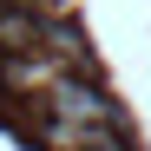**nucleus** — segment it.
<instances>
[{
    "label": "nucleus",
    "mask_w": 151,
    "mask_h": 151,
    "mask_svg": "<svg viewBox=\"0 0 151 151\" xmlns=\"http://www.w3.org/2000/svg\"><path fill=\"white\" fill-rule=\"evenodd\" d=\"M46 112H53L59 125H79V132H105V125L118 118V105L92 79H79V72H59V79L46 86Z\"/></svg>",
    "instance_id": "nucleus-1"
},
{
    "label": "nucleus",
    "mask_w": 151,
    "mask_h": 151,
    "mask_svg": "<svg viewBox=\"0 0 151 151\" xmlns=\"http://www.w3.org/2000/svg\"><path fill=\"white\" fill-rule=\"evenodd\" d=\"M79 151H125V145H105V138H99V132H92V138H86Z\"/></svg>",
    "instance_id": "nucleus-2"
}]
</instances>
